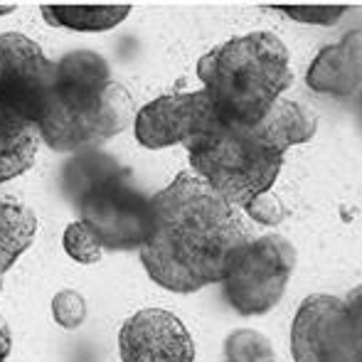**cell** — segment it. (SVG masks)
Here are the masks:
<instances>
[{"instance_id":"cell-1","label":"cell","mask_w":362,"mask_h":362,"mask_svg":"<svg viewBox=\"0 0 362 362\" xmlns=\"http://www.w3.org/2000/svg\"><path fill=\"white\" fill-rule=\"evenodd\" d=\"M151 210L153 224L141 262L158 286L175 293L222 281L237 252L254 239L242 212L195 173H180L153 195Z\"/></svg>"},{"instance_id":"cell-2","label":"cell","mask_w":362,"mask_h":362,"mask_svg":"<svg viewBox=\"0 0 362 362\" xmlns=\"http://www.w3.org/2000/svg\"><path fill=\"white\" fill-rule=\"evenodd\" d=\"M134 121V101L124 84L111 79L106 59L76 49L57 62V79L37 134L52 151H94Z\"/></svg>"},{"instance_id":"cell-3","label":"cell","mask_w":362,"mask_h":362,"mask_svg":"<svg viewBox=\"0 0 362 362\" xmlns=\"http://www.w3.org/2000/svg\"><path fill=\"white\" fill-rule=\"evenodd\" d=\"M205 94L224 124L254 126L293 84L288 49L272 33H249L217 45L197 62Z\"/></svg>"},{"instance_id":"cell-4","label":"cell","mask_w":362,"mask_h":362,"mask_svg":"<svg viewBox=\"0 0 362 362\" xmlns=\"http://www.w3.org/2000/svg\"><path fill=\"white\" fill-rule=\"evenodd\" d=\"M195 175L232 207H247L274 187L284 156L254 126L224 124L217 116L185 144Z\"/></svg>"},{"instance_id":"cell-5","label":"cell","mask_w":362,"mask_h":362,"mask_svg":"<svg viewBox=\"0 0 362 362\" xmlns=\"http://www.w3.org/2000/svg\"><path fill=\"white\" fill-rule=\"evenodd\" d=\"M69 192L79 222L86 224L101 249H141L151 234V197L134 185L129 170L101 156H84L69 165Z\"/></svg>"},{"instance_id":"cell-6","label":"cell","mask_w":362,"mask_h":362,"mask_svg":"<svg viewBox=\"0 0 362 362\" xmlns=\"http://www.w3.org/2000/svg\"><path fill=\"white\" fill-rule=\"evenodd\" d=\"M360 288L345 298L308 296L291 328V353L296 362H362Z\"/></svg>"},{"instance_id":"cell-7","label":"cell","mask_w":362,"mask_h":362,"mask_svg":"<svg viewBox=\"0 0 362 362\" xmlns=\"http://www.w3.org/2000/svg\"><path fill=\"white\" fill-rule=\"evenodd\" d=\"M296 269V249L279 234L249 239L224 274V296L242 315H262L281 300Z\"/></svg>"},{"instance_id":"cell-8","label":"cell","mask_w":362,"mask_h":362,"mask_svg":"<svg viewBox=\"0 0 362 362\" xmlns=\"http://www.w3.org/2000/svg\"><path fill=\"white\" fill-rule=\"evenodd\" d=\"M57 79V62L20 33L0 35V106L37 126Z\"/></svg>"},{"instance_id":"cell-9","label":"cell","mask_w":362,"mask_h":362,"mask_svg":"<svg viewBox=\"0 0 362 362\" xmlns=\"http://www.w3.org/2000/svg\"><path fill=\"white\" fill-rule=\"evenodd\" d=\"M215 111L205 91L187 94H165L146 104L134 119L136 141L146 148H168L192 141L207 124Z\"/></svg>"},{"instance_id":"cell-10","label":"cell","mask_w":362,"mask_h":362,"mask_svg":"<svg viewBox=\"0 0 362 362\" xmlns=\"http://www.w3.org/2000/svg\"><path fill=\"white\" fill-rule=\"evenodd\" d=\"M119 353L124 362H195V340L173 313L144 308L121 328Z\"/></svg>"},{"instance_id":"cell-11","label":"cell","mask_w":362,"mask_h":362,"mask_svg":"<svg viewBox=\"0 0 362 362\" xmlns=\"http://www.w3.org/2000/svg\"><path fill=\"white\" fill-rule=\"evenodd\" d=\"M362 35L348 33L340 42L328 45L318 52L305 72V84L318 94L353 96L360 91L362 79Z\"/></svg>"},{"instance_id":"cell-12","label":"cell","mask_w":362,"mask_h":362,"mask_svg":"<svg viewBox=\"0 0 362 362\" xmlns=\"http://www.w3.org/2000/svg\"><path fill=\"white\" fill-rule=\"evenodd\" d=\"M37 146V129L0 106V187L33 168Z\"/></svg>"},{"instance_id":"cell-13","label":"cell","mask_w":362,"mask_h":362,"mask_svg":"<svg viewBox=\"0 0 362 362\" xmlns=\"http://www.w3.org/2000/svg\"><path fill=\"white\" fill-rule=\"evenodd\" d=\"M257 129L274 148L286 153L291 146H300L313 139L318 119L298 101L279 99L272 106V111L257 124Z\"/></svg>"},{"instance_id":"cell-14","label":"cell","mask_w":362,"mask_h":362,"mask_svg":"<svg viewBox=\"0 0 362 362\" xmlns=\"http://www.w3.org/2000/svg\"><path fill=\"white\" fill-rule=\"evenodd\" d=\"M35 232H37V217L18 200L0 195V291L5 272L33 244Z\"/></svg>"},{"instance_id":"cell-15","label":"cell","mask_w":362,"mask_h":362,"mask_svg":"<svg viewBox=\"0 0 362 362\" xmlns=\"http://www.w3.org/2000/svg\"><path fill=\"white\" fill-rule=\"evenodd\" d=\"M131 5H42V18L52 28L72 33H106L121 25Z\"/></svg>"},{"instance_id":"cell-16","label":"cell","mask_w":362,"mask_h":362,"mask_svg":"<svg viewBox=\"0 0 362 362\" xmlns=\"http://www.w3.org/2000/svg\"><path fill=\"white\" fill-rule=\"evenodd\" d=\"M227 362H276L274 348L267 335L259 330H234L224 343Z\"/></svg>"},{"instance_id":"cell-17","label":"cell","mask_w":362,"mask_h":362,"mask_svg":"<svg viewBox=\"0 0 362 362\" xmlns=\"http://www.w3.org/2000/svg\"><path fill=\"white\" fill-rule=\"evenodd\" d=\"M62 244H64V252L79 264H96L104 257L101 244L96 242V237L86 229V224L79 222V219L64 229Z\"/></svg>"},{"instance_id":"cell-18","label":"cell","mask_w":362,"mask_h":362,"mask_svg":"<svg viewBox=\"0 0 362 362\" xmlns=\"http://www.w3.org/2000/svg\"><path fill=\"white\" fill-rule=\"evenodd\" d=\"M272 8L305 25H335L345 15L348 5H272Z\"/></svg>"},{"instance_id":"cell-19","label":"cell","mask_w":362,"mask_h":362,"mask_svg":"<svg viewBox=\"0 0 362 362\" xmlns=\"http://www.w3.org/2000/svg\"><path fill=\"white\" fill-rule=\"evenodd\" d=\"M52 315L64 330L79 328V325L86 320V300H84V296L76 293V291H72V288L59 291V293L52 298Z\"/></svg>"},{"instance_id":"cell-20","label":"cell","mask_w":362,"mask_h":362,"mask_svg":"<svg viewBox=\"0 0 362 362\" xmlns=\"http://www.w3.org/2000/svg\"><path fill=\"white\" fill-rule=\"evenodd\" d=\"M244 210L249 212V217L267 224V227H276V224H281L284 219H286V207H284V202L279 200L276 195H272V192H264V195L254 197Z\"/></svg>"},{"instance_id":"cell-21","label":"cell","mask_w":362,"mask_h":362,"mask_svg":"<svg viewBox=\"0 0 362 362\" xmlns=\"http://www.w3.org/2000/svg\"><path fill=\"white\" fill-rule=\"evenodd\" d=\"M10 348H13V338H10V328L5 323V318L0 315V362L8 360Z\"/></svg>"},{"instance_id":"cell-22","label":"cell","mask_w":362,"mask_h":362,"mask_svg":"<svg viewBox=\"0 0 362 362\" xmlns=\"http://www.w3.org/2000/svg\"><path fill=\"white\" fill-rule=\"evenodd\" d=\"M10 10H15V3H8V5H0V15L10 13Z\"/></svg>"}]
</instances>
